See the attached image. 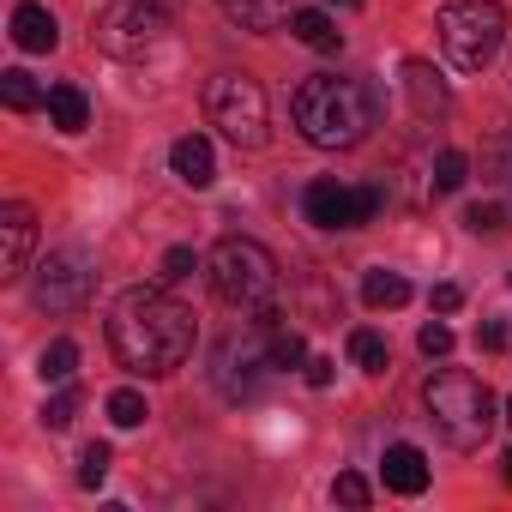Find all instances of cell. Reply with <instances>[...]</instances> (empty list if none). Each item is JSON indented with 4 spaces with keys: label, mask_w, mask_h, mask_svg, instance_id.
<instances>
[{
    "label": "cell",
    "mask_w": 512,
    "mask_h": 512,
    "mask_svg": "<svg viewBox=\"0 0 512 512\" xmlns=\"http://www.w3.org/2000/svg\"><path fill=\"white\" fill-rule=\"evenodd\" d=\"M163 37H169V13L157 0H109L91 25V43L115 61H145Z\"/></svg>",
    "instance_id": "52a82bcc"
},
{
    "label": "cell",
    "mask_w": 512,
    "mask_h": 512,
    "mask_svg": "<svg viewBox=\"0 0 512 512\" xmlns=\"http://www.w3.org/2000/svg\"><path fill=\"white\" fill-rule=\"evenodd\" d=\"M476 169H482V181L506 187V181H512V139H506V133H500V139H488V145H482V163H476Z\"/></svg>",
    "instance_id": "d4e9b609"
},
{
    "label": "cell",
    "mask_w": 512,
    "mask_h": 512,
    "mask_svg": "<svg viewBox=\"0 0 512 512\" xmlns=\"http://www.w3.org/2000/svg\"><path fill=\"white\" fill-rule=\"evenodd\" d=\"M272 368H278V362H272L266 332H260V338H229V344L217 350V386H223V398H253Z\"/></svg>",
    "instance_id": "30bf717a"
},
{
    "label": "cell",
    "mask_w": 512,
    "mask_h": 512,
    "mask_svg": "<svg viewBox=\"0 0 512 512\" xmlns=\"http://www.w3.org/2000/svg\"><path fill=\"white\" fill-rule=\"evenodd\" d=\"M506 428H512V398H506Z\"/></svg>",
    "instance_id": "74e56055"
},
{
    "label": "cell",
    "mask_w": 512,
    "mask_h": 512,
    "mask_svg": "<svg viewBox=\"0 0 512 512\" xmlns=\"http://www.w3.org/2000/svg\"><path fill=\"white\" fill-rule=\"evenodd\" d=\"M31 247H37V211L25 205V199H13V205H0V278H25V266H31Z\"/></svg>",
    "instance_id": "8fae6325"
},
{
    "label": "cell",
    "mask_w": 512,
    "mask_h": 512,
    "mask_svg": "<svg viewBox=\"0 0 512 512\" xmlns=\"http://www.w3.org/2000/svg\"><path fill=\"white\" fill-rule=\"evenodd\" d=\"M380 476H386V488H392V494H422V488H428V458H422V446H410V440L386 446Z\"/></svg>",
    "instance_id": "7c38bea8"
},
{
    "label": "cell",
    "mask_w": 512,
    "mask_h": 512,
    "mask_svg": "<svg viewBox=\"0 0 512 512\" xmlns=\"http://www.w3.org/2000/svg\"><path fill=\"white\" fill-rule=\"evenodd\" d=\"M151 416V404H145V392H133V386H121V392H109V422L115 428H139Z\"/></svg>",
    "instance_id": "cb8c5ba5"
},
{
    "label": "cell",
    "mask_w": 512,
    "mask_h": 512,
    "mask_svg": "<svg viewBox=\"0 0 512 512\" xmlns=\"http://www.w3.org/2000/svg\"><path fill=\"white\" fill-rule=\"evenodd\" d=\"M500 464H506V470H500V476H506V482H512V452H506V458H500Z\"/></svg>",
    "instance_id": "d590c367"
},
{
    "label": "cell",
    "mask_w": 512,
    "mask_h": 512,
    "mask_svg": "<svg viewBox=\"0 0 512 512\" xmlns=\"http://www.w3.org/2000/svg\"><path fill=\"white\" fill-rule=\"evenodd\" d=\"M470 181V157L464 151H440L434 157V193H458Z\"/></svg>",
    "instance_id": "484cf974"
},
{
    "label": "cell",
    "mask_w": 512,
    "mask_h": 512,
    "mask_svg": "<svg viewBox=\"0 0 512 512\" xmlns=\"http://www.w3.org/2000/svg\"><path fill=\"white\" fill-rule=\"evenodd\" d=\"M362 302H368L374 314H392V308H404V302H410V284H404L398 272H386V266H380V272H368V278H362Z\"/></svg>",
    "instance_id": "e0dca14e"
},
{
    "label": "cell",
    "mask_w": 512,
    "mask_h": 512,
    "mask_svg": "<svg viewBox=\"0 0 512 512\" xmlns=\"http://www.w3.org/2000/svg\"><path fill=\"white\" fill-rule=\"evenodd\" d=\"M476 344H482V350H500V344H506V326H500V320H482Z\"/></svg>",
    "instance_id": "836d02e7"
},
{
    "label": "cell",
    "mask_w": 512,
    "mask_h": 512,
    "mask_svg": "<svg viewBox=\"0 0 512 512\" xmlns=\"http://www.w3.org/2000/svg\"><path fill=\"white\" fill-rule=\"evenodd\" d=\"M290 31H296V43H308V49H338V43H344V37H338V25H332L326 13H314V7L290 13Z\"/></svg>",
    "instance_id": "ffe728a7"
},
{
    "label": "cell",
    "mask_w": 512,
    "mask_h": 512,
    "mask_svg": "<svg viewBox=\"0 0 512 512\" xmlns=\"http://www.w3.org/2000/svg\"><path fill=\"white\" fill-rule=\"evenodd\" d=\"M13 43H19L25 55H49V49L61 43V31H55V13H49V7H37V0L13 7Z\"/></svg>",
    "instance_id": "4fadbf2b"
},
{
    "label": "cell",
    "mask_w": 512,
    "mask_h": 512,
    "mask_svg": "<svg viewBox=\"0 0 512 512\" xmlns=\"http://www.w3.org/2000/svg\"><path fill=\"white\" fill-rule=\"evenodd\" d=\"M386 205V187H350V181H308L302 211L314 229H362Z\"/></svg>",
    "instance_id": "ba28073f"
},
{
    "label": "cell",
    "mask_w": 512,
    "mask_h": 512,
    "mask_svg": "<svg viewBox=\"0 0 512 512\" xmlns=\"http://www.w3.org/2000/svg\"><path fill=\"white\" fill-rule=\"evenodd\" d=\"M49 121H55L61 133H85V121H91L85 91H79V85H49Z\"/></svg>",
    "instance_id": "2e32d148"
},
{
    "label": "cell",
    "mask_w": 512,
    "mask_h": 512,
    "mask_svg": "<svg viewBox=\"0 0 512 512\" xmlns=\"http://www.w3.org/2000/svg\"><path fill=\"white\" fill-rule=\"evenodd\" d=\"M464 223H470L476 235H500V229H506V211H500V205H470Z\"/></svg>",
    "instance_id": "f546056e"
},
{
    "label": "cell",
    "mask_w": 512,
    "mask_h": 512,
    "mask_svg": "<svg viewBox=\"0 0 512 512\" xmlns=\"http://www.w3.org/2000/svg\"><path fill=\"white\" fill-rule=\"evenodd\" d=\"M506 43V13L494 0H452L440 7V49L458 73H482Z\"/></svg>",
    "instance_id": "5b68a950"
},
{
    "label": "cell",
    "mask_w": 512,
    "mask_h": 512,
    "mask_svg": "<svg viewBox=\"0 0 512 512\" xmlns=\"http://www.w3.org/2000/svg\"><path fill=\"white\" fill-rule=\"evenodd\" d=\"M404 91H410V103H416V115H446V85H440V73L428 67V61H404Z\"/></svg>",
    "instance_id": "9a60e30c"
},
{
    "label": "cell",
    "mask_w": 512,
    "mask_h": 512,
    "mask_svg": "<svg viewBox=\"0 0 512 512\" xmlns=\"http://www.w3.org/2000/svg\"><path fill=\"white\" fill-rule=\"evenodd\" d=\"M350 362H356L362 374H386V368H392V344H386L374 326H356V332H350Z\"/></svg>",
    "instance_id": "d6986e66"
},
{
    "label": "cell",
    "mask_w": 512,
    "mask_h": 512,
    "mask_svg": "<svg viewBox=\"0 0 512 512\" xmlns=\"http://www.w3.org/2000/svg\"><path fill=\"white\" fill-rule=\"evenodd\" d=\"M0 103H7L13 115H31V109H37V103H49V97L37 91V79H31V73H19V67H13V73H0Z\"/></svg>",
    "instance_id": "7402d4cb"
},
{
    "label": "cell",
    "mask_w": 512,
    "mask_h": 512,
    "mask_svg": "<svg viewBox=\"0 0 512 512\" xmlns=\"http://www.w3.org/2000/svg\"><path fill=\"white\" fill-rule=\"evenodd\" d=\"M73 416H79V386L67 380V386L43 404V428H73Z\"/></svg>",
    "instance_id": "4316f807"
},
{
    "label": "cell",
    "mask_w": 512,
    "mask_h": 512,
    "mask_svg": "<svg viewBox=\"0 0 512 512\" xmlns=\"http://www.w3.org/2000/svg\"><path fill=\"white\" fill-rule=\"evenodd\" d=\"M73 368H79V344H73V338H55V344L43 350V362H37V374H43L49 386H67Z\"/></svg>",
    "instance_id": "603a6c76"
},
{
    "label": "cell",
    "mask_w": 512,
    "mask_h": 512,
    "mask_svg": "<svg viewBox=\"0 0 512 512\" xmlns=\"http://www.w3.org/2000/svg\"><path fill=\"white\" fill-rule=\"evenodd\" d=\"M109 350L127 374H175L193 356V308L163 290H127L109 308Z\"/></svg>",
    "instance_id": "6da1fadb"
},
{
    "label": "cell",
    "mask_w": 512,
    "mask_h": 512,
    "mask_svg": "<svg viewBox=\"0 0 512 512\" xmlns=\"http://www.w3.org/2000/svg\"><path fill=\"white\" fill-rule=\"evenodd\" d=\"M422 404H428V422L440 428V440L458 446V452H476L488 440V428H494V392L464 368L434 374L422 386Z\"/></svg>",
    "instance_id": "277c9868"
},
{
    "label": "cell",
    "mask_w": 512,
    "mask_h": 512,
    "mask_svg": "<svg viewBox=\"0 0 512 512\" xmlns=\"http://www.w3.org/2000/svg\"><path fill=\"white\" fill-rule=\"evenodd\" d=\"M332 7H362V0H332Z\"/></svg>",
    "instance_id": "8d00e7d4"
},
{
    "label": "cell",
    "mask_w": 512,
    "mask_h": 512,
    "mask_svg": "<svg viewBox=\"0 0 512 512\" xmlns=\"http://www.w3.org/2000/svg\"><path fill=\"white\" fill-rule=\"evenodd\" d=\"M91 296H97V266L85 260V253L79 247L49 253L43 272H37V308L43 314H79Z\"/></svg>",
    "instance_id": "9c48e42d"
},
{
    "label": "cell",
    "mask_w": 512,
    "mask_h": 512,
    "mask_svg": "<svg viewBox=\"0 0 512 512\" xmlns=\"http://www.w3.org/2000/svg\"><path fill=\"white\" fill-rule=\"evenodd\" d=\"M308 386H320V392L332 386V362H326V356H314V362H308Z\"/></svg>",
    "instance_id": "e575fe53"
},
{
    "label": "cell",
    "mask_w": 512,
    "mask_h": 512,
    "mask_svg": "<svg viewBox=\"0 0 512 512\" xmlns=\"http://www.w3.org/2000/svg\"><path fill=\"white\" fill-rule=\"evenodd\" d=\"M266 344H272V362H278V368H308L302 332H296V326H272V314H266Z\"/></svg>",
    "instance_id": "44dd1931"
},
{
    "label": "cell",
    "mask_w": 512,
    "mask_h": 512,
    "mask_svg": "<svg viewBox=\"0 0 512 512\" xmlns=\"http://www.w3.org/2000/svg\"><path fill=\"white\" fill-rule=\"evenodd\" d=\"M103 476H109V446H103V440H91V446L79 452V488H97Z\"/></svg>",
    "instance_id": "83f0119b"
},
{
    "label": "cell",
    "mask_w": 512,
    "mask_h": 512,
    "mask_svg": "<svg viewBox=\"0 0 512 512\" xmlns=\"http://www.w3.org/2000/svg\"><path fill=\"white\" fill-rule=\"evenodd\" d=\"M428 302H434V314H458V308H464V290H458V284H434Z\"/></svg>",
    "instance_id": "d6a6232c"
},
{
    "label": "cell",
    "mask_w": 512,
    "mask_h": 512,
    "mask_svg": "<svg viewBox=\"0 0 512 512\" xmlns=\"http://www.w3.org/2000/svg\"><path fill=\"white\" fill-rule=\"evenodd\" d=\"M193 272H199L193 247H169V253H163V266H157V278H163V284H181V278H193Z\"/></svg>",
    "instance_id": "f1b7e54d"
},
{
    "label": "cell",
    "mask_w": 512,
    "mask_h": 512,
    "mask_svg": "<svg viewBox=\"0 0 512 512\" xmlns=\"http://www.w3.org/2000/svg\"><path fill=\"white\" fill-rule=\"evenodd\" d=\"M169 169H175V181H187V187H211V181H217V157H211V145H205L199 133H187V139L169 145Z\"/></svg>",
    "instance_id": "5bb4252c"
},
{
    "label": "cell",
    "mask_w": 512,
    "mask_h": 512,
    "mask_svg": "<svg viewBox=\"0 0 512 512\" xmlns=\"http://www.w3.org/2000/svg\"><path fill=\"white\" fill-rule=\"evenodd\" d=\"M205 115L211 127L235 145V151H260L266 145V91L260 79H247V73H217L211 91H205Z\"/></svg>",
    "instance_id": "8992f818"
},
{
    "label": "cell",
    "mask_w": 512,
    "mask_h": 512,
    "mask_svg": "<svg viewBox=\"0 0 512 512\" xmlns=\"http://www.w3.org/2000/svg\"><path fill=\"white\" fill-rule=\"evenodd\" d=\"M290 115H296V133H302L308 145H320V151H350V145H362V139L374 133L380 97H374V85H362V79L314 73V79H302Z\"/></svg>",
    "instance_id": "7a4b0ae2"
},
{
    "label": "cell",
    "mask_w": 512,
    "mask_h": 512,
    "mask_svg": "<svg viewBox=\"0 0 512 512\" xmlns=\"http://www.w3.org/2000/svg\"><path fill=\"white\" fill-rule=\"evenodd\" d=\"M416 344H422V356H446V350H452V326H440V320H428Z\"/></svg>",
    "instance_id": "4dcf8cb0"
},
{
    "label": "cell",
    "mask_w": 512,
    "mask_h": 512,
    "mask_svg": "<svg viewBox=\"0 0 512 512\" xmlns=\"http://www.w3.org/2000/svg\"><path fill=\"white\" fill-rule=\"evenodd\" d=\"M217 7H223L235 25H247V31H272V25L290 19V13H284V0H217Z\"/></svg>",
    "instance_id": "ac0fdd59"
},
{
    "label": "cell",
    "mask_w": 512,
    "mask_h": 512,
    "mask_svg": "<svg viewBox=\"0 0 512 512\" xmlns=\"http://www.w3.org/2000/svg\"><path fill=\"white\" fill-rule=\"evenodd\" d=\"M332 500H344V506H368V482H362V476H350V470H344V476H338V482H332Z\"/></svg>",
    "instance_id": "1f68e13d"
},
{
    "label": "cell",
    "mask_w": 512,
    "mask_h": 512,
    "mask_svg": "<svg viewBox=\"0 0 512 512\" xmlns=\"http://www.w3.org/2000/svg\"><path fill=\"white\" fill-rule=\"evenodd\" d=\"M211 290H217V302H229V308H241V314H272L284 278H278V260H272L260 241L223 235V241L211 247Z\"/></svg>",
    "instance_id": "3957f363"
}]
</instances>
